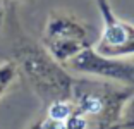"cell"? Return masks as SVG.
Segmentation results:
<instances>
[{
	"mask_svg": "<svg viewBox=\"0 0 134 129\" xmlns=\"http://www.w3.org/2000/svg\"><path fill=\"white\" fill-rule=\"evenodd\" d=\"M93 33V28L72 12L55 9L45 21L41 45L52 55V59L65 67L84 48L95 45L96 36Z\"/></svg>",
	"mask_w": 134,
	"mask_h": 129,
	"instance_id": "3957f363",
	"label": "cell"
},
{
	"mask_svg": "<svg viewBox=\"0 0 134 129\" xmlns=\"http://www.w3.org/2000/svg\"><path fill=\"white\" fill-rule=\"evenodd\" d=\"M28 129H64V121H55L48 115H43L33 122Z\"/></svg>",
	"mask_w": 134,
	"mask_h": 129,
	"instance_id": "ba28073f",
	"label": "cell"
},
{
	"mask_svg": "<svg viewBox=\"0 0 134 129\" xmlns=\"http://www.w3.org/2000/svg\"><path fill=\"white\" fill-rule=\"evenodd\" d=\"M12 62L16 64L19 76H23L31 90L43 103L71 96L74 76L60 66L43 48L41 43L33 41L19 31L12 43Z\"/></svg>",
	"mask_w": 134,
	"mask_h": 129,
	"instance_id": "6da1fadb",
	"label": "cell"
},
{
	"mask_svg": "<svg viewBox=\"0 0 134 129\" xmlns=\"http://www.w3.org/2000/svg\"><path fill=\"white\" fill-rule=\"evenodd\" d=\"M102 17V31L95 40L98 53L114 59L134 57V24L117 16L112 0H93Z\"/></svg>",
	"mask_w": 134,
	"mask_h": 129,
	"instance_id": "277c9868",
	"label": "cell"
},
{
	"mask_svg": "<svg viewBox=\"0 0 134 129\" xmlns=\"http://www.w3.org/2000/svg\"><path fill=\"white\" fill-rule=\"evenodd\" d=\"M69 72L90 76L96 79L119 83L134 88V62H127L126 59H114L98 53L93 47L84 48L65 66Z\"/></svg>",
	"mask_w": 134,
	"mask_h": 129,
	"instance_id": "5b68a950",
	"label": "cell"
},
{
	"mask_svg": "<svg viewBox=\"0 0 134 129\" xmlns=\"http://www.w3.org/2000/svg\"><path fill=\"white\" fill-rule=\"evenodd\" d=\"M19 72L14 62H4L0 64V98L7 93V90L14 84Z\"/></svg>",
	"mask_w": 134,
	"mask_h": 129,
	"instance_id": "8992f818",
	"label": "cell"
},
{
	"mask_svg": "<svg viewBox=\"0 0 134 129\" xmlns=\"http://www.w3.org/2000/svg\"><path fill=\"white\" fill-rule=\"evenodd\" d=\"M132 95V86L74 76L69 98L74 110L86 119L91 129H114L122 121L124 109Z\"/></svg>",
	"mask_w": 134,
	"mask_h": 129,
	"instance_id": "7a4b0ae2",
	"label": "cell"
},
{
	"mask_svg": "<svg viewBox=\"0 0 134 129\" xmlns=\"http://www.w3.org/2000/svg\"><path fill=\"white\" fill-rule=\"evenodd\" d=\"M129 127H134V95L129 98L126 109H124V114H122V121L119 122L114 129H129Z\"/></svg>",
	"mask_w": 134,
	"mask_h": 129,
	"instance_id": "52a82bcc",
	"label": "cell"
}]
</instances>
